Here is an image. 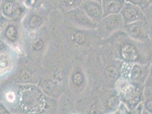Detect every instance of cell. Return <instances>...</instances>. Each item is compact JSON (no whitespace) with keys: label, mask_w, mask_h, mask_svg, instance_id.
Here are the masks:
<instances>
[{"label":"cell","mask_w":152,"mask_h":114,"mask_svg":"<svg viewBox=\"0 0 152 114\" xmlns=\"http://www.w3.org/2000/svg\"><path fill=\"white\" fill-rule=\"evenodd\" d=\"M121 55L127 61L134 62L137 60L139 54L136 48L131 44H124L121 49Z\"/></svg>","instance_id":"52a82bcc"},{"label":"cell","mask_w":152,"mask_h":114,"mask_svg":"<svg viewBox=\"0 0 152 114\" xmlns=\"http://www.w3.org/2000/svg\"><path fill=\"white\" fill-rule=\"evenodd\" d=\"M141 74V70L139 67L137 66H134L132 70V77L133 79L137 78Z\"/></svg>","instance_id":"2e32d148"},{"label":"cell","mask_w":152,"mask_h":114,"mask_svg":"<svg viewBox=\"0 0 152 114\" xmlns=\"http://www.w3.org/2000/svg\"><path fill=\"white\" fill-rule=\"evenodd\" d=\"M119 13L122 16L124 25L141 20L144 16L140 7L127 2H124Z\"/></svg>","instance_id":"7a4b0ae2"},{"label":"cell","mask_w":152,"mask_h":114,"mask_svg":"<svg viewBox=\"0 0 152 114\" xmlns=\"http://www.w3.org/2000/svg\"><path fill=\"white\" fill-rule=\"evenodd\" d=\"M83 0H58V4L61 9L68 12L80 7Z\"/></svg>","instance_id":"9c48e42d"},{"label":"cell","mask_w":152,"mask_h":114,"mask_svg":"<svg viewBox=\"0 0 152 114\" xmlns=\"http://www.w3.org/2000/svg\"><path fill=\"white\" fill-rule=\"evenodd\" d=\"M18 100L22 110L27 113H38L45 106L43 95L36 89L30 87H24L19 91Z\"/></svg>","instance_id":"6da1fadb"},{"label":"cell","mask_w":152,"mask_h":114,"mask_svg":"<svg viewBox=\"0 0 152 114\" xmlns=\"http://www.w3.org/2000/svg\"><path fill=\"white\" fill-rule=\"evenodd\" d=\"M119 101L118 98L114 96L110 99L109 102H108V106L112 110H114L115 109L118 107L119 105Z\"/></svg>","instance_id":"5bb4252c"},{"label":"cell","mask_w":152,"mask_h":114,"mask_svg":"<svg viewBox=\"0 0 152 114\" xmlns=\"http://www.w3.org/2000/svg\"><path fill=\"white\" fill-rule=\"evenodd\" d=\"M124 1L136 5L140 7L142 9L146 8L151 4L148 0H124Z\"/></svg>","instance_id":"7c38bea8"},{"label":"cell","mask_w":152,"mask_h":114,"mask_svg":"<svg viewBox=\"0 0 152 114\" xmlns=\"http://www.w3.org/2000/svg\"><path fill=\"white\" fill-rule=\"evenodd\" d=\"M73 81L74 83L76 85H77V86L80 85L83 82V75L80 73H76L73 76Z\"/></svg>","instance_id":"9a60e30c"},{"label":"cell","mask_w":152,"mask_h":114,"mask_svg":"<svg viewBox=\"0 0 152 114\" xmlns=\"http://www.w3.org/2000/svg\"><path fill=\"white\" fill-rule=\"evenodd\" d=\"M7 101L9 102H13L15 101V95L13 92H9L6 94Z\"/></svg>","instance_id":"e0dca14e"},{"label":"cell","mask_w":152,"mask_h":114,"mask_svg":"<svg viewBox=\"0 0 152 114\" xmlns=\"http://www.w3.org/2000/svg\"><path fill=\"white\" fill-rule=\"evenodd\" d=\"M141 20L137 21L132 23L124 25V28L127 33L133 38H137L142 33V25Z\"/></svg>","instance_id":"ba28073f"},{"label":"cell","mask_w":152,"mask_h":114,"mask_svg":"<svg viewBox=\"0 0 152 114\" xmlns=\"http://www.w3.org/2000/svg\"><path fill=\"white\" fill-rule=\"evenodd\" d=\"M67 16H69L70 19L80 26L92 27L95 25V23L90 19L86 13L80 7L67 12Z\"/></svg>","instance_id":"8992f818"},{"label":"cell","mask_w":152,"mask_h":114,"mask_svg":"<svg viewBox=\"0 0 152 114\" xmlns=\"http://www.w3.org/2000/svg\"><path fill=\"white\" fill-rule=\"evenodd\" d=\"M13 66L12 58L7 54H0V76L7 73Z\"/></svg>","instance_id":"30bf717a"},{"label":"cell","mask_w":152,"mask_h":114,"mask_svg":"<svg viewBox=\"0 0 152 114\" xmlns=\"http://www.w3.org/2000/svg\"><path fill=\"white\" fill-rule=\"evenodd\" d=\"M106 76L108 81L114 82L119 76V72L114 66L108 67L106 70Z\"/></svg>","instance_id":"8fae6325"},{"label":"cell","mask_w":152,"mask_h":114,"mask_svg":"<svg viewBox=\"0 0 152 114\" xmlns=\"http://www.w3.org/2000/svg\"><path fill=\"white\" fill-rule=\"evenodd\" d=\"M85 36L81 32H77L73 37V40L77 44H83L85 42Z\"/></svg>","instance_id":"4fadbf2b"},{"label":"cell","mask_w":152,"mask_h":114,"mask_svg":"<svg viewBox=\"0 0 152 114\" xmlns=\"http://www.w3.org/2000/svg\"><path fill=\"white\" fill-rule=\"evenodd\" d=\"M89 1H98V2H101L102 0H89Z\"/></svg>","instance_id":"d6986e66"},{"label":"cell","mask_w":152,"mask_h":114,"mask_svg":"<svg viewBox=\"0 0 152 114\" xmlns=\"http://www.w3.org/2000/svg\"><path fill=\"white\" fill-rule=\"evenodd\" d=\"M150 3H152V0H148Z\"/></svg>","instance_id":"ffe728a7"},{"label":"cell","mask_w":152,"mask_h":114,"mask_svg":"<svg viewBox=\"0 0 152 114\" xmlns=\"http://www.w3.org/2000/svg\"><path fill=\"white\" fill-rule=\"evenodd\" d=\"M83 11L94 23H98L103 19V10L101 4L95 1L83 0L80 7Z\"/></svg>","instance_id":"3957f363"},{"label":"cell","mask_w":152,"mask_h":114,"mask_svg":"<svg viewBox=\"0 0 152 114\" xmlns=\"http://www.w3.org/2000/svg\"><path fill=\"white\" fill-rule=\"evenodd\" d=\"M124 2V0H102L103 17L120 13Z\"/></svg>","instance_id":"5b68a950"},{"label":"cell","mask_w":152,"mask_h":114,"mask_svg":"<svg viewBox=\"0 0 152 114\" xmlns=\"http://www.w3.org/2000/svg\"><path fill=\"white\" fill-rule=\"evenodd\" d=\"M147 108L149 109L150 111L152 110V101H150L148 103H147Z\"/></svg>","instance_id":"ac0fdd59"},{"label":"cell","mask_w":152,"mask_h":114,"mask_svg":"<svg viewBox=\"0 0 152 114\" xmlns=\"http://www.w3.org/2000/svg\"><path fill=\"white\" fill-rule=\"evenodd\" d=\"M103 18V19H102L99 22L102 29L106 33H111L118 30L124 25L123 18L120 13L111 14Z\"/></svg>","instance_id":"277c9868"}]
</instances>
